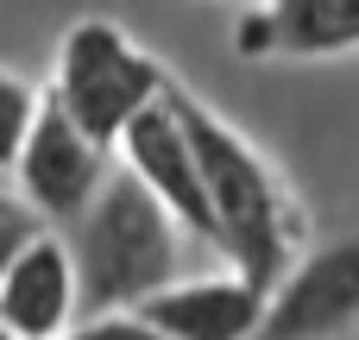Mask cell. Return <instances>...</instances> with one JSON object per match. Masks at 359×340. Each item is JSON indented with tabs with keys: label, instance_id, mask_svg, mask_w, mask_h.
<instances>
[{
	"label": "cell",
	"instance_id": "cell-1",
	"mask_svg": "<svg viewBox=\"0 0 359 340\" xmlns=\"http://www.w3.org/2000/svg\"><path fill=\"white\" fill-rule=\"evenodd\" d=\"M170 101L196 139L202 158V183H208V215H215V252L246 271L252 284H278L297 265V208L278 183V170L265 164V151L252 139H240L215 107H202L177 76H170Z\"/></svg>",
	"mask_w": 359,
	"mask_h": 340
},
{
	"label": "cell",
	"instance_id": "cell-2",
	"mask_svg": "<svg viewBox=\"0 0 359 340\" xmlns=\"http://www.w3.org/2000/svg\"><path fill=\"white\" fill-rule=\"evenodd\" d=\"M177 233H183L177 215L126 164H114L107 183L95 189V202L63 227L69 259H76V284H82V315L139 309L151 290H164L183 265Z\"/></svg>",
	"mask_w": 359,
	"mask_h": 340
},
{
	"label": "cell",
	"instance_id": "cell-3",
	"mask_svg": "<svg viewBox=\"0 0 359 340\" xmlns=\"http://www.w3.org/2000/svg\"><path fill=\"white\" fill-rule=\"evenodd\" d=\"M170 69L139 50L114 19H76L57 44V69H50V101L88 126L101 145H120V132L133 126V114H145L164 95Z\"/></svg>",
	"mask_w": 359,
	"mask_h": 340
},
{
	"label": "cell",
	"instance_id": "cell-4",
	"mask_svg": "<svg viewBox=\"0 0 359 340\" xmlns=\"http://www.w3.org/2000/svg\"><path fill=\"white\" fill-rule=\"evenodd\" d=\"M107 151H114V145H101L88 126H76V120L50 101V88H44L38 120H32V132H25L19 158H13V177H19L25 208H32L38 221H50V227H69V221L95 202V189L107 183V170H114Z\"/></svg>",
	"mask_w": 359,
	"mask_h": 340
},
{
	"label": "cell",
	"instance_id": "cell-5",
	"mask_svg": "<svg viewBox=\"0 0 359 340\" xmlns=\"http://www.w3.org/2000/svg\"><path fill=\"white\" fill-rule=\"evenodd\" d=\"M353 322H359V233H347V240L316 246L271 284L252 340H341Z\"/></svg>",
	"mask_w": 359,
	"mask_h": 340
},
{
	"label": "cell",
	"instance_id": "cell-6",
	"mask_svg": "<svg viewBox=\"0 0 359 340\" xmlns=\"http://www.w3.org/2000/svg\"><path fill=\"white\" fill-rule=\"evenodd\" d=\"M114 151H120V164L177 215L183 233H196V240L215 246V215H208L202 158H196V139H189V126H183V114H177V101H170V82H164V95H158L145 114H133V126L120 132Z\"/></svg>",
	"mask_w": 359,
	"mask_h": 340
},
{
	"label": "cell",
	"instance_id": "cell-7",
	"mask_svg": "<svg viewBox=\"0 0 359 340\" xmlns=\"http://www.w3.org/2000/svg\"><path fill=\"white\" fill-rule=\"evenodd\" d=\"M82 315V284L63 233L32 227L13 265L0 271V328L13 340H57Z\"/></svg>",
	"mask_w": 359,
	"mask_h": 340
},
{
	"label": "cell",
	"instance_id": "cell-8",
	"mask_svg": "<svg viewBox=\"0 0 359 340\" xmlns=\"http://www.w3.org/2000/svg\"><path fill=\"white\" fill-rule=\"evenodd\" d=\"M265 284H252L246 271L227 278H170L164 290H151L139 303V315L170 340H252L265 315Z\"/></svg>",
	"mask_w": 359,
	"mask_h": 340
},
{
	"label": "cell",
	"instance_id": "cell-9",
	"mask_svg": "<svg viewBox=\"0 0 359 340\" xmlns=\"http://www.w3.org/2000/svg\"><path fill=\"white\" fill-rule=\"evenodd\" d=\"M240 57H341L359 50V0H259L233 32Z\"/></svg>",
	"mask_w": 359,
	"mask_h": 340
},
{
	"label": "cell",
	"instance_id": "cell-10",
	"mask_svg": "<svg viewBox=\"0 0 359 340\" xmlns=\"http://www.w3.org/2000/svg\"><path fill=\"white\" fill-rule=\"evenodd\" d=\"M38 101H44V95H38L19 69L0 63V170H13L19 145H25V132H32V120H38Z\"/></svg>",
	"mask_w": 359,
	"mask_h": 340
},
{
	"label": "cell",
	"instance_id": "cell-11",
	"mask_svg": "<svg viewBox=\"0 0 359 340\" xmlns=\"http://www.w3.org/2000/svg\"><path fill=\"white\" fill-rule=\"evenodd\" d=\"M57 340H170V334L151 328L139 309H101V315H76Z\"/></svg>",
	"mask_w": 359,
	"mask_h": 340
},
{
	"label": "cell",
	"instance_id": "cell-12",
	"mask_svg": "<svg viewBox=\"0 0 359 340\" xmlns=\"http://www.w3.org/2000/svg\"><path fill=\"white\" fill-rule=\"evenodd\" d=\"M25 233H32V208H13V202H0V271L13 265V252L25 246Z\"/></svg>",
	"mask_w": 359,
	"mask_h": 340
},
{
	"label": "cell",
	"instance_id": "cell-13",
	"mask_svg": "<svg viewBox=\"0 0 359 340\" xmlns=\"http://www.w3.org/2000/svg\"><path fill=\"white\" fill-rule=\"evenodd\" d=\"M0 340H13V334H6V328H0Z\"/></svg>",
	"mask_w": 359,
	"mask_h": 340
}]
</instances>
